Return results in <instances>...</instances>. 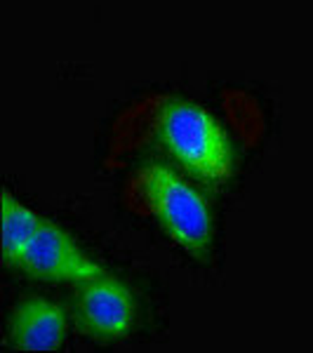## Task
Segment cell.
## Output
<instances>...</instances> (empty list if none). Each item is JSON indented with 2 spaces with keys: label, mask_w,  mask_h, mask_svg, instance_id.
I'll use <instances>...</instances> for the list:
<instances>
[{
  "label": "cell",
  "mask_w": 313,
  "mask_h": 353,
  "mask_svg": "<svg viewBox=\"0 0 313 353\" xmlns=\"http://www.w3.org/2000/svg\"><path fill=\"white\" fill-rule=\"evenodd\" d=\"M156 134L174 165L203 189L224 191L236 176L238 153L229 130L196 101H165L158 111Z\"/></svg>",
  "instance_id": "6da1fadb"
},
{
  "label": "cell",
  "mask_w": 313,
  "mask_h": 353,
  "mask_svg": "<svg viewBox=\"0 0 313 353\" xmlns=\"http://www.w3.org/2000/svg\"><path fill=\"white\" fill-rule=\"evenodd\" d=\"M141 179L151 212L165 236L198 264H208L212 254L214 219L203 193L181 170L165 163L144 165Z\"/></svg>",
  "instance_id": "7a4b0ae2"
},
{
  "label": "cell",
  "mask_w": 313,
  "mask_h": 353,
  "mask_svg": "<svg viewBox=\"0 0 313 353\" xmlns=\"http://www.w3.org/2000/svg\"><path fill=\"white\" fill-rule=\"evenodd\" d=\"M73 321L78 332L99 344H113L132 332L137 299L121 278L99 273L78 283L73 294Z\"/></svg>",
  "instance_id": "3957f363"
},
{
  "label": "cell",
  "mask_w": 313,
  "mask_h": 353,
  "mask_svg": "<svg viewBox=\"0 0 313 353\" xmlns=\"http://www.w3.org/2000/svg\"><path fill=\"white\" fill-rule=\"evenodd\" d=\"M14 269L36 281L68 283V285H78L88 278L104 273V269L57 221L45 217Z\"/></svg>",
  "instance_id": "277c9868"
},
{
  "label": "cell",
  "mask_w": 313,
  "mask_h": 353,
  "mask_svg": "<svg viewBox=\"0 0 313 353\" xmlns=\"http://www.w3.org/2000/svg\"><path fill=\"white\" fill-rule=\"evenodd\" d=\"M68 334V316L48 297L28 294L8 318V346L19 351H57Z\"/></svg>",
  "instance_id": "5b68a950"
},
{
  "label": "cell",
  "mask_w": 313,
  "mask_h": 353,
  "mask_svg": "<svg viewBox=\"0 0 313 353\" xmlns=\"http://www.w3.org/2000/svg\"><path fill=\"white\" fill-rule=\"evenodd\" d=\"M43 217L5 189L0 193V254L8 266H17Z\"/></svg>",
  "instance_id": "8992f818"
}]
</instances>
